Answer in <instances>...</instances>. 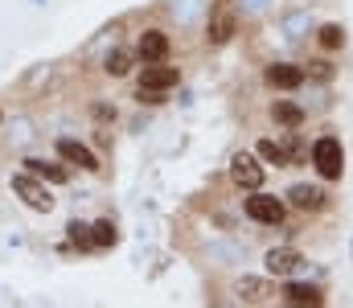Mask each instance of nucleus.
Here are the masks:
<instances>
[{"mask_svg":"<svg viewBox=\"0 0 353 308\" xmlns=\"http://www.w3.org/2000/svg\"><path fill=\"white\" fill-rule=\"evenodd\" d=\"M230 33H234V17H214V21H210V41H214V45L230 41Z\"/></svg>","mask_w":353,"mask_h":308,"instance_id":"nucleus-15","label":"nucleus"},{"mask_svg":"<svg viewBox=\"0 0 353 308\" xmlns=\"http://www.w3.org/2000/svg\"><path fill=\"white\" fill-rule=\"evenodd\" d=\"M259 156L263 161H275V165H288L296 156V144H275V140H263L259 144Z\"/></svg>","mask_w":353,"mask_h":308,"instance_id":"nucleus-12","label":"nucleus"},{"mask_svg":"<svg viewBox=\"0 0 353 308\" xmlns=\"http://www.w3.org/2000/svg\"><path fill=\"white\" fill-rule=\"evenodd\" d=\"M247 214L255 218V222H263V226H279L283 222V202L279 198H267L255 189V198H247Z\"/></svg>","mask_w":353,"mask_h":308,"instance_id":"nucleus-4","label":"nucleus"},{"mask_svg":"<svg viewBox=\"0 0 353 308\" xmlns=\"http://www.w3.org/2000/svg\"><path fill=\"white\" fill-rule=\"evenodd\" d=\"M271 115H275L283 127H300V123H304V111H300L296 103H275V107H271Z\"/></svg>","mask_w":353,"mask_h":308,"instance_id":"nucleus-13","label":"nucleus"},{"mask_svg":"<svg viewBox=\"0 0 353 308\" xmlns=\"http://www.w3.org/2000/svg\"><path fill=\"white\" fill-rule=\"evenodd\" d=\"M267 83H271V87H279V91H296V87L304 83V70L283 62V66H271V70H267Z\"/></svg>","mask_w":353,"mask_h":308,"instance_id":"nucleus-9","label":"nucleus"},{"mask_svg":"<svg viewBox=\"0 0 353 308\" xmlns=\"http://www.w3.org/2000/svg\"><path fill=\"white\" fill-rule=\"evenodd\" d=\"M90 226H79V222H74V226H70V238H74V243H79V247H94V243H90V234H87Z\"/></svg>","mask_w":353,"mask_h":308,"instance_id":"nucleus-19","label":"nucleus"},{"mask_svg":"<svg viewBox=\"0 0 353 308\" xmlns=\"http://www.w3.org/2000/svg\"><path fill=\"white\" fill-rule=\"evenodd\" d=\"M283 296H288V305H321L325 300L321 288H312V284H288Z\"/></svg>","mask_w":353,"mask_h":308,"instance_id":"nucleus-11","label":"nucleus"},{"mask_svg":"<svg viewBox=\"0 0 353 308\" xmlns=\"http://www.w3.org/2000/svg\"><path fill=\"white\" fill-rule=\"evenodd\" d=\"M115 238H119V234H115V226H111L107 218L90 226V243H94V247H115Z\"/></svg>","mask_w":353,"mask_h":308,"instance_id":"nucleus-16","label":"nucleus"},{"mask_svg":"<svg viewBox=\"0 0 353 308\" xmlns=\"http://www.w3.org/2000/svg\"><path fill=\"white\" fill-rule=\"evenodd\" d=\"M341 41H345V33H341V25H325V29H321V45H325V50H337Z\"/></svg>","mask_w":353,"mask_h":308,"instance_id":"nucleus-18","label":"nucleus"},{"mask_svg":"<svg viewBox=\"0 0 353 308\" xmlns=\"http://www.w3.org/2000/svg\"><path fill=\"white\" fill-rule=\"evenodd\" d=\"M230 177H234V185H243V189H259L263 185V165L255 161V156H247V152H239L234 161H230Z\"/></svg>","mask_w":353,"mask_h":308,"instance_id":"nucleus-3","label":"nucleus"},{"mask_svg":"<svg viewBox=\"0 0 353 308\" xmlns=\"http://www.w3.org/2000/svg\"><path fill=\"white\" fill-rule=\"evenodd\" d=\"M312 165H316V173H321L325 181H337V177H341V169H345L341 140H337V136H321V140L312 144Z\"/></svg>","mask_w":353,"mask_h":308,"instance_id":"nucleus-1","label":"nucleus"},{"mask_svg":"<svg viewBox=\"0 0 353 308\" xmlns=\"http://www.w3.org/2000/svg\"><path fill=\"white\" fill-rule=\"evenodd\" d=\"M176 66H161V62H144V79H140V91H169V87H176Z\"/></svg>","mask_w":353,"mask_h":308,"instance_id":"nucleus-5","label":"nucleus"},{"mask_svg":"<svg viewBox=\"0 0 353 308\" xmlns=\"http://www.w3.org/2000/svg\"><path fill=\"white\" fill-rule=\"evenodd\" d=\"M12 189L25 198V205H33V209H54V198H50V189L46 185H37V173H17L12 177Z\"/></svg>","mask_w":353,"mask_h":308,"instance_id":"nucleus-2","label":"nucleus"},{"mask_svg":"<svg viewBox=\"0 0 353 308\" xmlns=\"http://www.w3.org/2000/svg\"><path fill=\"white\" fill-rule=\"evenodd\" d=\"M29 165V173H37V177H46V181H54V185H62L70 173L62 169V165H46V161H25Z\"/></svg>","mask_w":353,"mask_h":308,"instance_id":"nucleus-14","label":"nucleus"},{"mask_svg":"<svg viewBox=\"0 0 353 308\" xmlns=\"http://www.w3.org/2000/svg\"><path fill=\"white\" fill-rule=\"evenodd\" d=\"M300 263H304V259H300L296 247H275V251H267V271H271V276H292Z\"/></svg>","mask_w":353,"mask_h":308,"instance_id":"nucleus-6","label":"nucleus"},{"mask_svg":"<svg viewBox=\"0 0 353 308\" xmlns=\"http://www.w3.org/2000/svg\"><path fill=\"white\" fill-rule=\"evenodd\" d=\"M132 70V58L123 54V50H115V54H107V74H115V79H123Z\"/></svg>","mask_w":353,"mask_h":308,"instance_id":"nucleus-17","label":"nucleus"},{"mask_svg":"<svg viewBox=\"0 0 353 308\" xmlns=\"http://www.w3.org/2000/svg\"><path fill=\"white\" fill-rule=\"evenodd\" d=\"M140 58H144V62H165V58H169V37H165L161 29H148V33L140 37Z\"/></svg>","mask_w":353,"mask_h":308,"instance_id":"nucleus-8","label":"nucleus"},{"mask_svg":"<svg viewBox=\"0 0 353 308\" xmlns=\"http://www.w3.org/2000/svg\"><path fill=\"white\" fill-rule=\"evenodd\" d=\"M58 152H62V161H70V165H79V169H87V173L99 169V156L90 152L87 144H79V140H58Z\"/></svg>","mask_w":353,"mask_h":308,"instance_id":"nucleus-7","label":"nucleus"},{"mask_svg":"<svg viewBox=\"0 0 353 308\" xmlns=\"http://www.w3.org/2000/svg\"><path fill=\"white\" fill-rule=\"evenodd\" d=\"M288 198H292L296 209H321V205H325V189H316V185H296Z\"/></svg>","mask_w":353,"mask_h":308,"instance_id":"nucleus-10","label":"nucleus"}]
</instances>
